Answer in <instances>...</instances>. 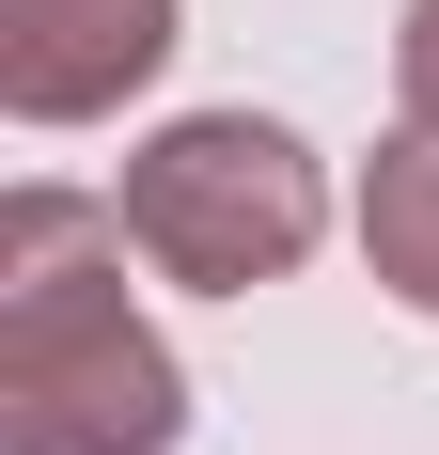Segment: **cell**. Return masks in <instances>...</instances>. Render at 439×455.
<instances>
[{
    "instance_id": "6da1fadb",
    "label": "cell",
    "mask_w": 439,
    "mask_h": 455,
    "mask_svg": "<svg viewBox=\"0 0 439 455\" xmlns=\"http://www.w3.org/2000/svg\"><path fill=\"white\" fill-rule=\"evenodd\" d=\"M63 235H79V204H16V424L0 440L16 455H157L173 440V362L141 346L126 299H94L79 267H63Z\"/></svg>"
},
{
    "instance_id": "7a4b0ae2",
    "label": "cell",
    "mask_w": 439,
    "mask_h": 455,
    "mask_svg": "<svg viewBox=\"0 0 439 455\" xmlns=\"http://www.w3.org/2000/svg\"><path fill=\"white\" fill-rule=\"evenodd\" d=\"M126 235L157 251V267L188 283H251V267H299V235H314V173H299V141L283 126H173L157 157L126 173Z\"/></svg>"
},
{
    "instance_id": "3957f363",
    "label": "cell",
    "mask_w": 439,
    "mask_h": 455,
    "mask_svg": "<svg viewBox=\"0 0 439 455\" xmlns=\"http://www.w3.org/2000/svg\"><path fill=\"white\" fill-rule=\"evenodd\" d=\"M173 47V0H16V110H94Z\"/></svg>"
},
{
    "instance_id": "5b68a950",
    "label": "cell",
    "mask_w": 439,
    "mask_h": 455,
    "mask_svg": "<svg viewBox=\"0 0 439 455\" xmlns=\"http://www.w3.org/2000/svg\"><path fill=\"white\" fill-rule=\"evenodd\" d=\"M408 94H424V126H439V0L408 16Z\"/></svg>"
},
{
    "instance_id": "277c9868",
    "label": "cell",
    "mask_w": 439,
    "mask_h": 455,
    "mask_svg": "<svg viewBox=\"0 0 439 455\" xmlns=\"http://www.w3.org/2000/svg\"><path fill=\"white\" fill-rule=\"evenodd\" d=\"M361 220H377V267H393L408 299H439V141H408L393 173H377V204H361Z\"/></svg>"
}]
</instances>
